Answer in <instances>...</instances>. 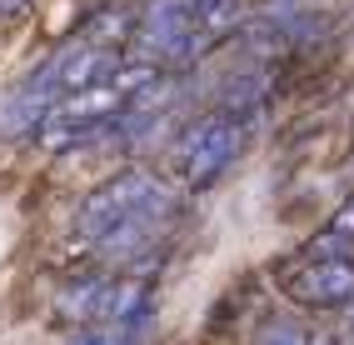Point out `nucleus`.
I'll use <instances>...</instances> for the list:
<instances>
[{"label": "nucleus", "instance_id": "f257e3e1", "mask_svg": "<svg viewBox=\"0 0 354 345\" xmlns=\"http://www.w3.org/2000/svg\"><path fill=\"white\" fill-rule=\"evenodd\" d=\"M180 215V191L145 166L115 170L75 211V236L110 265H140V256L170 230Z\"/></svg>", "mask_w": 354, "mask_h": 345}, {"label": "nucleus", "instance_id": "f03ea898", "mask_svg": "<svg viewBox=\"0 0 354 345\" xmlns=\"http://www.w3.org/2000/svg\"><path fill=\"white\" fill-rule=\"evenodd\" d=\"M240 150H245V125L240 121H230V115H220V110L190 121L180 130V141H175V175H180V186L190 195L220 186V175L240 160Z\"/></svg>", "mask_w": 354, "mask_h": 345}, {"label": "nucleus", "instance_id": "7ed1b4c3", "mask_svg": "<svg viewBox=\"0 0 354 345\" xmlns=\"http://www.w3.org/2000/svg\"><path fill=\"white\" fill-rule=\"evenodd\" d=\"M135 60L155 65V71H185L205 51V35L195 30L190 0H145L135 15Z\"/></svg>", "mask_w": 354, "mask_h": 345}, {"label": "nucleus", "instance_id": "20e7f679", "mask_svg": "<svg viewBox=\"0 0 354 345\" xmlns=\"http://www.w3.org/2000/svg\"><path fill=\"white\" fill-rule=\"evenodd\" d=\"M279 290L299 310H349L354 306V260L344 256H299L279 270Z\"/></svg>", "mask_w": 354, "mask_h": 345}, {"label": "nucleus", "instance_id": "39448f33", "mask_svg": "<svg viewBox=\"0 0 354 345\" xmlns=\"http://www.w3.org/2000/svg\"><path fill=\"white\" fill-rule=\"evenodd\" d=\"M120 51L115 45H95V40H75V45H65L60 55L45 60V71H50L55 90H60V100L65 96H75V90H90V85H100L110 76H120Z\"/></svg>", "mask_w": 354, "mask_h": 345}, {"label": "nucleus", "instance_id": "423d86ee", "mask_svg": "<svg viewBox=\"0 0 354 345\" xmlns=\"http://www.w3.org/2000/svg\"><path fill=\"white\" fill-rule=\"evenodd\" d=\"M110 295H115V275H75V281L60 285L55 310H60L65 320H75V330H80V326H105Z\"/></svg>", "mask_w": 354, "mask_h": 345}, {"label": "nucleus", "instance_id": "0eeeda50", "mask_svg": "<svg viewBox=\"0 0 354 345\" xmlns=\"http://www.w3.org/2000/svg\"><path fill=\"white\" fill-rule=\"evenodd\" d=\"M190 15H195V30L209 45L240 26V0H190Z\"/></svg>", "mask_w": 354, "mask_h": 345}, {"label": "nucleus", "instance_id": "6e6552de", "mask_svg": "<svg viewBox=\"0 0 354 345\" xmlns=\"http://www.w3.org/2000/svg\"><path fill=\"white\" fill-rule=\"evenodd\" d=\"M254 345H315V335H304L299 320L274 315V320H265V326L254 330Z\"/></svg>", "mask_w": 354, "mask_h": 345}, {"label": "nucleus", "instance_id": "1a4fd4ad", "mask_svg": "<svg viewBox=\"0 0 354 345\" xmlns=\"http://www.w3.org/2000/svg\"><path fill=\"white\" fill-rule=\"evenodd\" d=\"M65 345H140V335L125 330V326H110V320H105V326H80Z\"/></svg>", "mask_w": 354, "mask_h": 345}, {"label": "nucleus", "instance_id": "9d476101", "mask_svg": "<svg viewBox=\"0 0 354 345\" xmlns=\"http://www.w3.org/2000/svg\"><path fill=\"white\" fill-rule=\"evenodd\" d=\"M26 10H30V0H0V26H15Z\"/></svg>", "mask_w": 354, "mask_h": 345}, {"label": "nucleus", "instance_id": "9b49d317", "mask_svg": "<svg viewBox=\"0 0 354 345\" xmlns=\"http://www.w3.org/2000/svg\"><path fill=\"white\" fill-rule=\"evenodd\" d=\"M344 326H349V330H354V306H349V310H344Z\"/></svg>", "mask_w": 354, "mask_h": 345}]
</instances>
